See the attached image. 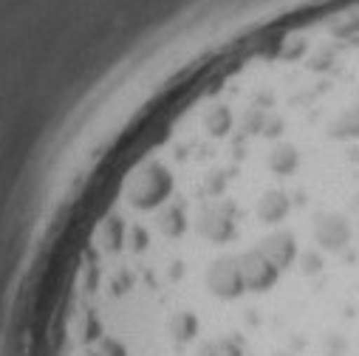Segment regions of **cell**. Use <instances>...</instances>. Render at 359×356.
Here are the masks:
<instances>
[{
  "instance_id": "1",
  "label": "cell",
  "mask_w": 359,
  "mask_h": 356,
  "mask_svg": "<svg viewBox=\"0 0 359 356\" xmlns=\"http://www.w3.org/2000/svg\"><path fill=\"white\" fill-rule=\"evenodd\" d=\"M323 356H348V342L337 331H331L323 342Z\"/></svg>"
}]
</instances>
